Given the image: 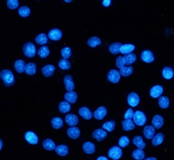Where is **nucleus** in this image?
<instances>
[{"mask_svg":"<svg viewBox=\"0 0 174 160\" xmlns=\"http://www.w3.org/2000/svg\"><path fill=\"white\" fill-rule=\"evenodd\" d=\"M0 78L3 80V84L6 86H12L14 83V75L9 70H3L0 72Z\"/></svg>","mask_w":174,"mask_h":160,"instance_id":"1","label":"nucleus"},{"mask_svg":"<svg viewBox=\"0 0 174 160\" xmlns=\"http://www.w3.org/2000/svg\"><path fill=\"white\" fill-rule=\"evenodd\" d=\"M23 53L27 58H33L36 55V47L32 43H26L23 46Z\"/></svg>","mask_w":174,"mask_h":160,"instance_id":"2","label":"nucleus"},{"mask_svg":"<svg viewBox=\"0 0 174 160\" xmlns=\"http://www.w3.org/2000/svg\"><path fill=\"white\" fill-rule=\"evenodd\" d=\"M133 122L135 125H137L139 126H144L146 123V116L145 114H144L143 112L141 111H136L134 112L133 117Z\"/></svg>","mask_w":174,"mask_h":160,"instance_id":"3","label":"nucleus"},{"mask_svg":"<svg viewBox=\"0 0 174 160\" xmlns=\"http://www.w3.org/2000/svg\"><path fill=\"white\" fill-rule=\"evenodd\" d=\"M108 156L111 157V159H119V158H121V157L122 156V150L121 149L120 147H111V149L109 150Z\"/></svg>","mask_w":174,"mask_h":160,"instance_id":"4","label":"nucleus"},{"mask_svg":"<svg viewBox=\"0 0 174 160\" xmlns=\"http://www.w3.org/2000/svg\"><path fill=\"white\" fill-rule=\"evenodd\" d=\"M120 72L117 70H111L107 75V79H108L109 81H111L112 83H117L120 80Z\"/></svg>","mask_w":174,"mask_h":160,"instance_id":"5","label":"nucleus"},{"mask_svg":"<svg viewBox=\"0 0 174 160\" xmlns=\"http://www.w3.org/2000/svg\"><path fill=\"white\" fill-rule=\"evenodd\" d=\"M48 37L52 41H59L62 37V32L59 29H52L48 34Z\"/></svg>","mask_w":174,"mask_h":160,"instance_id":"6","label":"nucleus"},{"mask_svg":"<svg viewBox=\"0 0 174 160\" xmlns=\"http://www.w3.org/2000/svg\"><path fill=\"white\" fill-rule=\"evenodd\" d=\"M128 103L131 107H136L139 103V97L137 93L135 92H131L128 96Z\"/></svg>","mask_w":174,"mask_h":160,"instance_id":"7","label":"nucleus"},{"mask_svg":"<svg viewBox=\"0 0 174 160\" xmlns=\"http://www.w3.org/2000/svg\"><path fill=\"white\" fill-rule=\"evenodd\" d=\"M64 83L66 86V91H73L75 88V84L73 81V78L71 75H66L64 77Z\"/></svg>","mask_w":174,"mask_h":160,"instance_id":"8","label":"nucleus"},{"mask_svg":"<svg viewBox=\"0 0 174 160\" xmlns=\"http://www.w3.org/2000/svg\"><path fill=\"white\" fill-rule=\"evenodd\" d=\"M93 137L95 138L98 142H102L106 137H107V132L105 131V130H102V129H97L95 130L93 134H92Z\"/></svg>","mask_w":174,"mask_h":160,"instance_id":"9","label":"nucleus"},{"mask_svg":"<svg viewBox=\"0 0 174 160\" xmlns=\"http://www.w3.org/2000/svg\"><path fill=\"white\" fill-rule=\"evenodd\" d=\"M141 59L145 63H151L155 59V56L153 53L150 50H144L141 54Z\"/></svg>","mask_w":174,"mask_h":160,"instance_id":"10","label":"nucleus"},{"mask_svg":"<svg viewBox=\"0 0 174 160\" xmlns=\"http://www.w3.org/2000/svg\"><path fill=\"white\" fill-rule=\"evenodd\" d=\"M25 139L28 143L32 144V145H36L38 142V137L34 132H27L25 134Z\"/></svg>","mask_w":174,"mask_h":160,"instance_id":"11","label":"nucleus"},{"mask_svg":"<svg viewBox=\"0 0 174 160\" xmlns=\"http://www.w3.org/2000/svg\"><path fill=\"white\" fill-rule=\"evenodd\" d=\"M107 114V109L105 107H100L98 108L95 111H94L93 116H94L96 120H103L104 118L106 117V115Z\"/></svg>","mask_w":174,"mask_h":160,"instance_id":"12","label":"nucleus"},{"mask_svg":"<svg viewBox=\"0 0 174 160\" xmlns=\"http://www.w3.org/2000/svg\"><path fill=\"white\" fill-rule=\"evenodd\" d=\"M67 135L72 139H77L81 135L80 129L77 128L76 126H72L67 130Z\"/></svg>","mask_w":174,"mask_h":160,"instance_id":"13","label":"nucleus"},{"mask_svg":"<svg viewBox=\"0 0 174 160\" xmlns=\"http://www.w3.org/2000/svg\"><path fill=\"white\" fill-rule=\"evenodd\" d=\"M152 125L155 129L161 128L164 125V119H163L162 116H160L159 114L155 115L152 119Z\"/></svg>","mask_w":174,"mask_h":160,"instance_id":"14","label":"nucleus"},{"mask_svg":"<svg viewBox=\"0 0 174 160\" xmlns=\"http://www.w3.org/2000/svg\"><path fill=\"white\" fill-rule=\"evenodd\" d=\"M144 136L147 139H152L155 134V128L153 126H146L144 129Z\"/></svg>","mask_w":174,"mask_h":160,"instance_id":"15","label":"nucleus"},{"mask_svg":"<svg viewBox=\"0 0 174 160\" xmlns=\"http://www.w3.org/2000/svg\"><path fill=\"white\" fill-rule=\"evenodd\" d=\"M150 96L154 98H156V97H159L160 95L163 93V87L160 85H156V86H154L150 89Z\"/></svg>","mask_w":174,"mask_h":160,"instance_id":"16","label":"nucleus"},{"mask_svg":"<svg viewBox=\"0 0 174 160\" xmlns=\"http://www.w3.org/2000/svg\"><path fill=\"white\" fill-rule=\"evenodd\" d=\"M123 62H124V65H131L132 64H133L136 59H137V56L133 54H128L123 56Z\"/></svg>","mask_w":174,"mask_h":160,"instance_id":"17","label":"nucleus"},{"mask_svg":"<svg viewBox=\"0 0 174 160\" xmlns=\"http://www.w3.org/2000/svg\"><path fill=\"white\" fill-rule=\"evenodd\" d=\"M66 124L70 126H76L78 124V118L73 114H69L66 116Z\"/></svg>","mask_w":174,"mask_h":160,"instance_id":"18","label":"nucleus"},{"mask_svg":"<svg viewBox=\"0 0 174 160\" xmlns=\"http://www.w3.org/2000/svg\"><path fill=\"white\" fill-rule=\"evenodd\" d=\"M54 70H55V67L52 65H48L44 66L42 69V73L45 76V77H50L54 74Z\"/></svg>","mask_w":174,"mask_h":160,"instance_id":"19","label":"nucleus"},{"mask_svg":"<svg viewBox=\"0 0 174 160\" xmlns=\"http://www.w3.org/2000/svg\"><path fill=\"white\" fill-rule=\"evenodd\" d=\"M65 99L69 103H75L77 102V94L73 91H68L65 94Z\"/></svg>","mask_w":174,"mask_h":160,"instance_id":"20","label":"nucleus"},{"mask_svg":"<svg viewBox=\"0 0 174 160\" xmlns=\"http://www.w3.org/2000/svg\"><path fill=\"white\" fill-rule=\"evenodd\" d=\"M83 151L88 154H93L95 152V145L91 142H86L83 146Z\"/></svg>","mask_w":174,"mask_h":160,"instance_id":"21","label":"nucleus"},{"mask_svg":"<svg viewBox=\"0 0 174 160\" xmlns=\"http://www.w3.org/2000/svg\"><path fill=\"white\" fill-rule=\"evenodd\" d=\"M79 114L81 116L85 119V120H90L93 117V114L92 112L89 110V108L87 107H82L80 109H79Z\"/></svg>","mask_w":174,"mask_h":160,"instance_id":"22","label":"nucleus"},{"mask_svg":"<svg viewBox=\"0 0 174 160\" xmlns=\"http://www.w3.org/2000/svg\"><path fill=\"white\" fill-rule=\"evenodd\" d=\"M55 152L58 155L60 156H62V157H65L66 155L68 154L69 152V148L66 145H59L55 147Z\"/></svg>","mask_w":174,"mask_h":160,"instance_id":"23","label":"nucleus"},{"mask_svg":"<svg viewBox=\"0 0 174 160\" xmlns=\"http://www.w3.org/2000/svg\"><path fill=\"white\" fill-rule=\"evenodd\" d=\"M164 135L162 133H157L152 137V145L153 146H159L164 141Z\"/></svg>","mask_w":174,"mask_h":160,"instance_id":"24","label":"nucleus"},{"mask_svg":"<svg viewBox=\"0 0 174 160\" xmlns=\"http://www.w3.org/2000/svg\"><path fill=\"white\" fill-rule=\"evenodd\" d=\"M135 47L133 44H123L122 45L120 49V53H122V54H131L133 51H134Z\"/></svg>","mask_w":174,"mask_h":160,"instance_id":"25","label":"nucleus"},{"mask_svg":"<svg viewBox=\"0 0 174 160\" xmlns=\"http://www.w3.org/2000/svg\"><path fill=\"white\" fill-rule=\"evenodd\" d=\"M122 124L123 130L128 132V131H132L135 129V124H134L133 120H124L122 122Z\"/></svg>","mask_w":174,"mask_h":160,"instance_id":"26","label":"nucleus"},{"mask_svg":"<svg viewBox=\"0 0 174 160\" xmlns=\"http://www.w3.org/2000/svg\"><path fill=\"white\" fill-rule=\"evenodd\" d=\"M25 67H26V63L22 59H18L14 62V69L18 73H23L25 71Z\"/></svg>","mask_w":174,"mask_h":160,"instance_id":"27","label":"nucleus"},{"mask_svg":"<svg viewBox=\"0 0 174 160\" xmlns=\"http://www.w3.org/2000/svg\"><path fill=\"white\" fill-rule=\"evenodd\" d=\"M25 72L26 73V75H35L37 72V65L33 63H28L27 65H26Z\"/></svg>","mask_w":174,"mask_h":160,"instance_id":"28","label":"nucleus"},{"mask_svg":"<svg viewBox=\"0 0 174 160\" xmlns=\"http://www.w3.org/2000/svg\"><path fill=\"white\" fill-rule=\"evenodd\" d=\"M133 143L138 148L144 149L145 147V142H144L143 138L140 136H137V137H134L133 140Z\"/></svg>","mask_w":174,"mask_h":160,"instance_id":"29","label":"nucleus"},{"mask_svg":"<svg viewBox=\"0 0 174 160\" xmlns=\"http://www.w3.org/2000/svg\"><path fill=\"white\" fill-rule=\"evenodd\" d=\"M43 148L48 150V151H52L54 150L56 146H55V143L51 140V139H46L43 142Z\"/></svg>","mask_w":174,"mask_h":160,"instance_id":"30","label":"nucleus"},{"mask_svg":"<svg viewBox=\"0 0 174 160\" xmlns=\"http://www.w3.org/2000/svg\"><path fill=\"white\" fill-rule=\"evenodd\" d=\"M162 75L163 77L166 79V80H170L173 77L174 71L171 67H165L162 70Z\"/></svg>","mask_w":174,"mask_h":160,"instance_id":"31","label":"nucleus"},{"mask_svg":"<svg viewBox=\"0 0 174 160\" xmlns=\"http://www.w3.org/2000/svg\"><path fill=\"white\" fill-rule=\"evenodd\" d=\"M120 74L122 76H129L133 72V68L132 66L124 65L120 68Z\"/></svg>","mask_w":174,"mask_h":160,"instance_id":"32","label":"nucleus"},{"mask_svg":"<svg viewBox=\"0 0 174 160\" xmlns=\"http://www.w3.org/2000/svg\"><path fill=\"white\" fill-rule=\"evenodd\" d=\"M48 38L49 37L45 33H41V34L37 35V37H36V43L38 45H44L48 43Z\"/></svg>","mask_w":174,"mask_h":160,"instance_id":"33","label":"nucleus"},{"mask_svg":"<svg viewBox=\"0 0 174 160\" xmlns=\"http://www.w3.org/2000/svg\"><path fill=\"white\" fill-rule=\"evenodd\" d=\"M59 110H60V113H62V114H66V113H68L70 110H71V105H70V103L68 102H61L60 103V105H59Z\"/></svg>","mask_w":174,"mask_h":160,"instance_id":"34","label":"nucleus"},{"mask_svg":"<svg viewBox=\"0 0 174 160\" xmlns=\"http://www.w3.org/2000/svg\"><path fill=\"white\" fill-rule=\"evenodd\" d=\"M122 44L120 43H114L109 47V51L112 54H117L120 53V49Z\"/></svg>","mask_w":174,"mask_h":160,"instance_id":"35","label":"nucleus"},{"mask_svg":"<svg viewBox=\"0 0 174 160\" xmlns=\"http://www.w3.org/2000/svg\"><path fill=\"white\" fill-rule=\"evenodd\" d=\"M159 106L163 109H166L168 108L169 103H170V101H169V98L167 97H159Z\"/></svg>","mask_w":174,"mask_h":160,"instance_id":"36","label":"nucleus"},{"mask_svg":"<svg viewBox=\"0 0 174 160\" xmlns=\"http://www.w3.org/2000/svg\"><path fill=\"white\" fill-rule=\"evenodd\" d=\"M132 155H133V158H135V159L141 160L144 158L145 153H144V152L143 151V149L138 148L133 152V154Z\"/></svg>","mask_w":174,"mask_h":160,"instance_id":"37","label":"nucleus"},{"mask_svg":"<svg viewBox=\"0 0 174 160\" xmlns=\"http://www.w3.org/2000/svg\"><path fill=\"white\" fill-rule=\"evenodd\" d=\"M51 125L54 129H60L63 126V120L60 117H55L53 118L51 120Z\"/></svg>","mask_w":174,"mask_h":160,"instance_id":"38","label":"nucleus"},{"mask_svg":"<svg viewBox=\"0 0 174 160\" xmlns=\"http://www.w3.org/2000/svg\"><path fill=\"white\" fill-rule=\"evenodd\" d=\"M49 49L48 47H46V46H43L42 48H40L39 49V50L37 51V54H38V56L40 58H42V59H45V58H47L48 56H49Z\"/></svg>","mask_w":174,"mask_h":160,"instance_id":"39","label":"nucleus"},{"mask_svg":"<svg viewBox=\"0 0 174 160\" xmlns=\"http://www.w3.org/2000/svg\"><path fill=\"white\" fill-rule=\"evenodd\" d=\"M88 45L89 47H91V48H96L97 46L100 45V43H101V41L99 37H93L91 38H89V41H88Z\"/></svg>","mask_w":174,"mask_h":160,"instance_id":"40","label":"nucleus"},{"mask_svg":"<svg viewBox=\"0 0 174 160\" xmlns=\"http://www.w3.org/2000/svg\"><path fill=\"white\" fill-rule=\"evenodd\" d=\"M18 14H20L21 17H27L29 16V14H31V9H29L27 6H23V7L19 8Z\"/></svg>","mask_w":174,"mask_h":160,"instance_id":"41","label":"nucleus"},{"mask_svg":"<svg viewBox=\"0 0 174 160\" xmlns=\"http://www.w3.org/2000/svg\"><path fill=\"white\" fill-rule=\"evenodd\" d=\"M59 67L63 70H68L71 68V63L66 59H62L59 61Z\"/></svg>","mask_w":174,"mask_h":160,"instance_id":"42","label":"nucleus"},{"mask_svg":"<svg viewBox=\"0 0 174 160\" xmlns=\"http://www.w3.org/2000/svg\"><path fill=\"white\" fill-rule=\"evenodd\" d=\"M116 122L115 121H107L103 125V129H105L106 131L109 132H111L114 131Z\"/></svg>","mask_w":174,"mask_h":160,"instance_id":"43","label":"nucleus"},{"mask_svg":"<svg viewBox=\"0 0 174 160\" xmlns=\"http://www.w3.org/2000/svg\"><path fill=\"white\" fill-rule=\"evenodd\" d=\"M61 55H62L63 59H68L69 58L72 56V49L69 47H66L64 49H61Z\"/></svg>","mask_w":174,"mask_h":160,"instance_id":"44","label":"nucleus"},{"mask_svg":"<svg viewBox=\"0 0 174 160\" xmlns=\"http://www.w3.org/2000/svg\"><path fill=\"white\" fill-rule=\"evenodd\" d=\"M118 143H119V146L121 147H126L127 146H128L129 138L128 137H126V136H123L119 139Z\"/></svg>","mask_w":174,"mask_h":160,"instance_id":"45","label":"nucleus"},{"mask_svg":"<svg viewBox=\"0 0 174 160\" xmlns=\"http://www.w3.org/2000/svg\"><path fill=\"white\" fill-rule=\"evenodd\" d=\"M7 6L10 9H15L19 7V1L18 0H8Z\"/></svg>","mask_w":174,"mask_h":160,"instance_id":"46","label":"nucleus"},{"mask_svg":"<svg viewBox=\"0 0 174 160\" xmlns=\"http://www.w3.org/2000/svg\"><path fill=\"white\" fill-rule=\"evenodd\" d=\"M133 114H134L133 109H128L127 111H126L125 114H124V118H125V120H133Z\"/></svg>","mask_w":174,"mask_h":160,"instance_id":"47","label":"nucleus"},{"mask_svg":"<svg viewBox=\"0 0 174 160\" xmlns=\"http://www.w3.org/2000/svg\"><path fill=\"white\" fill-rule=\"evenodd\" d=\"M116 65H117V68L120 69L121 67H122V66H124V62H123V58L122 57V56H119V57L117 59V63H116Z\"/></svg>","mask_w":174,"mask_h":160,"instance_id":"48","label":"nucleus"},{"mask_svg":"<svg viewBox=\"0 0 174 160\" xmlns=\"http://www.w3.org/2000/svg\"><path fill=\"white\" fill-rule=\"evenodd\" d=\"M103 5L105 7H109L111 3V0H103Z\"/></svg>","mask_w":174,"mask_h":160,"instance_id":"49","label":"nucleus"},{"mask_svg":"<svg viewBox=\"0 0 174 160\" xmlns=\"http://www.w3.org/2000/svg\"><path fill=\"white\" fill-rule=\"evenodd\" d=\"M97 159L98 160H108V158H107V157H103V156H102V157H98Z\"/></svg>","mask_w":174,"mask_h":160,"instance_id":"50","label":"nucleus"},{"mask_svg":"<svg viewBox=\"0 0 174 160\" xmlns=\"http://www.w3.org/2000/svg\"><path fill=\"white\" fill-rule=\"evenodd\" d=\"M146 160H156V157H148V158H145Z\"/></svg>","mask_w":174,"mask_h":160,"instance_id":"51","label":"nucleus"},{"mask_svg":"<svg viewBox=\"0 0 174 160\" xmlns=\"http://www.w3.org/2000/svg\"><path fill=\"white\" fill-rule=\"evenodd\" d=\"M2 147H3V142L2 140H0V150L2 149Z\"/></svg>","mask_w":174,"mask_h":160,"instance_id":"52","label":"nucleus"},{"mask_svg":"<svg viewBox=\"0 0 174 160\" xmlns=\"http://www.w3.org/2000/svg\"><path fill=\"white\" fill-rule=\"evenodd\" d=\"M65 2H66V3H71V2H72V0H64Z\"/></svg>","mask_w":174,"mask_h":160,"instance_id":"53","label":"nucleus"}]
</instances>
